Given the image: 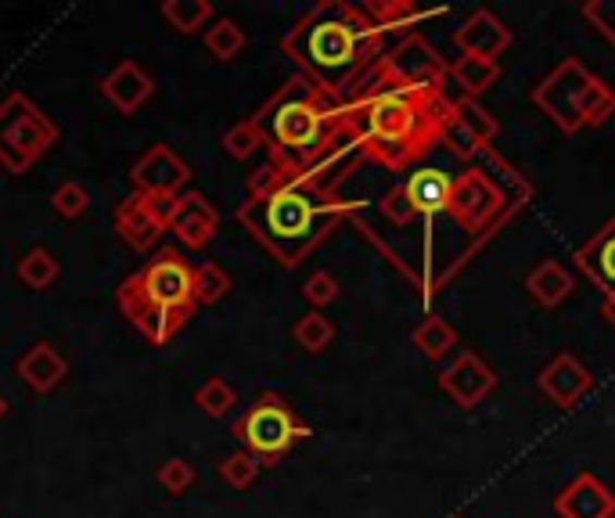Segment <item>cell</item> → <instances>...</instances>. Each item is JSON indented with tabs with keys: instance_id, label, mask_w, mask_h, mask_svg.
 I'll return each mask as SVG.
<instances>
[{
	"instance_id": "6da1fadb",
	"label": "cell",
	"mask_w": 615,
	"mask_h": 518,
	"mask_svg": "<svg viewBox=\"0 0 615 518\" xmlns=\"http://www.w3.org/2000/svg\"><path fill=\"white\" fill-rule=\"evenodd\" d=\"M382 26H371L353 8H317L310 18L295 29L292 54L321 79L328 90H342L346 79L364 65L368 40L378 37Z\"/></svg>"
},
{
	"instance_id": "7a4b0ae2",
	"label": "cell",
	"mask_w": 615,
	"mask_h": 518,
	"mask_svg": "<svg viewBox=\"0 0 615 518\" xmlns=\"http://www.w3.org/2000/svg\"><path fill=\"white\" fill-rule=\"evenodd\" d=\"M328 220H331V209L321 198L303 192V187L295 184L278 187L274 195L263 198V209H259V231H263V238L285 259H295L299 252L310 249L324 234Z\"/></svg>"
},
{
	"instance_id": "3957f363",
	"label": "cell",
	"mask_w": 615,
	"mask_h": 518,
	"mask_svg": "<svg viewBox=\"0 0 615 518\" xmlns=\"http://www.w3.org/2000/svg\"><path fill=\"white\" fill-rule=\"evenodd\" d=\"M590 79L594 76L587 73V65L579 62V58H565V62L533 90V104L543 115H551V123L558 126L562 134H579V130H583L579 109H583Z\"/></svg>"
},
{
	"instance_id": "277c9868",
	"label": "cell",
	"mask_w": 615,
	"mask_h": 518,
	"mask_svg": "<svg viewBox=\"0 0 615 518\" xmlns=\"http://www.w3.org/2000/svg\"><path fill=\"white\" fill-rule=\"evenodd\" d=\"M267 130L292 156H313L324 145V112L306 98H288L270 112Z\"/></svg>"
},
{
	"instance_id": "5b68a950",
	"label": "cell",
	"mask_w": 615,
	"mask_h": 518,
	"mask_svg": "<svg viewBox=\"0 0 615 518\" xmlns=\"http://www.w3.org/2000/svg\"><path fill=\"white\" fill-rule=\"evenodd\" d=\"M446 73H451V69L440 62V54L418 37L399 44L393 58L385 62V76L393 79L399 90H440Z\"/></svg>"
},
{
	"instance_id": "8992f818",
	"label": "cell",
	"mask_w": 615,
	"mask_h": 518,
	"mask_svg": "<svg viewBox=\"0 0 615 518\" xmlns=\"http://www.w3.org/2000/svg\"><path fill=\"white\" fill-rule=\"evenodd\" d=\"M493 385H496L493 368L482 357H476V353H460L451 368L440 374V388L465 410L482 404L493 393Z\"/></svg>"
},
{
	"instance_id": "52a82bcc",
	"label": "cell",
	"mask_w": 615,
	"mask_h": 518,
	"mask_svg": "<svg viewBox=\"0 0 615 518\" xmlns=\"http://www.w3.org/2000/svg\"><path fill=\"white\" fill-rule=\"evenodd\" d=\"M554 511L562 518H615V493L598 476L579 472L554 497Z\"/></svg>"
},
{
	"instance_id": "ba28073f",
	"label": "cell",
	"mask_w": 615,
	"mask_h": 518,
	"mask_svg": "<svg viewBox=\"0 0 615 518\" xmlns=\"http://www.w3.org/2000/svg\"><path fill=\"white\" fill-rule=\"evenodd\" d=\"M295 435H299V425H295V418L278 404L256 407L253 415H248V421H245V443L253 446L256 454L288 451Z\"/></svg>"
},
{
	"instance_id": "9c48e42d",
	"label": "cell",
	"mask_w": 615,
	"mask_h": 518,
	"mask_svg": "<svg viewBox=\"0 0 615 518\" xmlns=\"http://www.w3.org/2000/svg\"><path fill=\"white\" fill-rule=\"evenodd\" d=\"M537 385H540V393L551 396L558 407H576V399L590 393V385H594V374H590L573 353H558V357L540 371Z\"/></svg>"
},
{
	"instance_id": "30bf717a",
	"label": "cell",
	"mask_w": 615,
	"mask_h": 518,
	"mask_svg": "<svg viewBox=\"0 0 615 518\" xmlns=\"http://www.w3.org/2000/svg\"><path fill=\"white\" fill-rule=\"evenodd\" d=\"M457 47H460V54H468V58L496 62V58L512 47V29H507L493 11H476V15L457 29Z\"/></svg>"
},
{
	"instance_id": "8fae6325",
	"label": "cell",
	"mask_w": 615,
	"mask_h": 518,
	"mask_svg": "<svg viewBox=\"0 0 615 518\" xmlns=\"http://www.w3.org/2000/svg\"><path fill=\"white\" fill-rule=\"evenodd\" d=\"M573 263L605 292V299H615V217L594 234V238L579 245Z\"/></svg>"
},
{
	"instance_id": "7c38bea8",
	"label": "cell",
	"mask_w": 615,
	"mask_h": 518,
	"mask_svg": "<svg viewBox=\"0 0 615 518\" xmlns=\"http://www.w3.org/2000/svg\"><path fill=\"white\" fill-rule=\"evenodd\" d=\"M404 192H407V198H410L414 213L425 217V220H440V217H446V209H451L454 176H446L443 170H435V166L414 170V173L407 176Z\"/></svg>"
},
{
	"instance_id": "4fadbf2b",
	"label": "cell",
	"mask_w": 615,
	"mask_h": 518,
	"mask_svg": "<svg viewBox=\"0 0 615 518\" xmlns=\"http://www.w3.org/2000/svg\"><path fill=\"white\" fill-rule=\"evenodd\" d=\"M526 288L540 306L554 310V306H562L573 296V274L558 263V259H543L533 274L526 278Z\"/></svg>"
},
{
	"instance_id": "5bb4252c",
	"label": "cell",
	"mask_w": 615,
	"mask_h": 518,
	"mask_svg": "<svg viewBox=\"0 0 615 518\" xmlns=\"http://www.w3.org/2000/svg\"><path fill=\"white\" fill-rule=\"evenodd\" d=\"M451 76L457 79V87L465 90V98L476 101L482 90H490V87L496 84V76H501V65L487 62V58H468V54H460L457 62L451 65Z\"/></svg>"
},
{
	"instance_id": "9a60e30c",
	"label": "cell",
	"mask_w": 615,
	"mask_h": 518,
	"mask_svg": "<svg viewBox=\"0 0 615 518\" xmlns=\"http://www.w3.org/2000/svg\"><path fill=\"white\" fill-rule=\"evenodd\" d=\"M148 296L159 303H176L187 296V274L176 263H159L148 274Z\"/></svg>"
},
{
	"instance_id": "2e32d148",
	"label": "cell",
	"mask_w": 615,
	"mask_h": 518,
	"mask_svg": "<svg viewBox=\"0 0 615 518\" xmlns=\"http://www.w3.org/2000/svg\"><path fill=\"white\" fill-rule=\"evenodd\" d=\"M414 343L429 353L432 360H443L446 353L457 346V332L443 321V317H429V321H425L418 332H414Z\"/></svg>"
},
{
	"instance_id": "e0dca14e",
	"label": "cell",
	"mask_w": 615,
	"mask_h": 518,
	"mask_svg": "<svg viewBox=\"0 0 615 518\" xmlns=\"http://www.w3.org/2000/svg\"><path fill=\"white\" fill-rule=\"evenodd\" d=\"M454 115L471 130V134L479 137V145H482V148H490V145H493V137L501 134V123H496L493 115H490L487 109H482L479 101H471V98L454 101Z\"/></svg>"
},
{
	"instance_id": "ac0fdd59",
	"label": "cell",
	"mask_w": 615,
	"mask_h": 518,
	"mask_svg": "<svg viewBox=\"0 0 615 518\" xmlns=\"http://www.w3.org/2000/svg\"><path fill=\"white\" fill-rule=\"evenodd\" d=\"M579 115H583V126H601V123H608V115H615V90L605 84V79H598V76L590 79Z\"/></svg>"
},
{
	"instance_id": "d6986e66",
	"label": "cell",
	"mask_w": 615,
	"mask_h": 518,
	"mask_svg": "<svg viewBox=\"0 0 615 518\" xmlns=\"http://www.w3.org/2000/svg\"><path fill=\"white\" fill-rule=\"evenodd\" d=\"M443 145H451L454 156L465 159V162H468V159H479L482 151H487V148L479 145V137L471 134V130L460 123L457 115H451V123H446V130H443Z\"/></svg>"
},
{
	"instance_id": "ffe728a7",
	"label": "cell",
	"mask_w": 615,
	"mask_h": 518,
	"mask_svg": "<svg viewBox=\"0 0 615 518\" xmlns=\"http://www.w3.org/2000/svg\"><path fill=\"white\" fill-rule=\"evenodd\" d=\"M579 11H583V18L590 22V26H594L601 37L615 47V0H587Z\"/></svg>"
},
{
	"instance_id": "44dd1931",
	"label": "cell",
	"mask_w": 615,
	"mask_h": 518,
	"mask_svg": "<svg viewBox=\"0 0 615 518\" xmlns=\"http://www.w3.org/2000/svg\"><path fill=\"white\" fill-rule=\"evenodd\" d=\"M382 213L389 217V223H396V227H407V223L418 217V213H414V206H410V198H407L404 187H396V192L385 195Z\"/></svg>"
}]
</instances>
